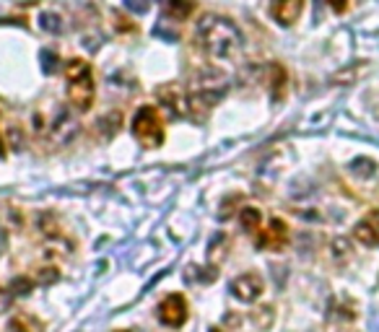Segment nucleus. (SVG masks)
I'll use <instances>...</instances> for the list:
<instances>
[{
  "label": "nucleus",
  "mask_w": 379,
  "mask_h": 332,
  "mask_svg": "<svg viewBox=\"0 0 379 332\" xmlns=\"http://www.w3.org/2000/svg\"><path fill=\"white\" fill-rule=\"evenodd\" d=\"M197 37L208 57L216 62H234L244 50L242 31L224 16H205L197 26Z\"/></svg>",
  "instance_id": "1"
},
{
  "label": "nucleus",
  "mask_w": 379,
  "mask_h": 332,
  "mask_svg": "<svg viewBox=\"0 0 379 332\" xmlns=\"http://www.w3.org/2000/svg\"><path fill=\"white\" fill-rule=\"evenodd\" d=\"M62 73L68 78V101L78 112H89L94 104V91H97L92 78V65L81 57H73L65 62Z\"/></svg>",
  "instance_id": "2"
},
{
  "label": "nucleus",
  "mask_w": 379,
  "mask_h": 332,
  "mask_svg": "<svg viewBox=\"0 0 379 332\" xmlns=\"http://www.w3.org/2000/svg\"><path fill=\"white\" fill-rule=\"evenodd\" d=\"M133 135H136V140L143 148H159V145H164L167 133H164V122H161V114L156 106L145 104L138 109L136 117H133Z\"/></svg>",
  "instance_id": "3"
},
{
  "label": "nucleus",
  "mask_w": 379,
  "mask_h": 332,
  "mask_svg": "<svg viewBox=\"0 0 379 332\" xmlns=\"http://www.w3.org/2000/svg\"><path fill=\"white\" fill-rule=\"evenodd\" d=\"M229 291H231V296L234 299H239V301H258L260 296H263V291H265V280H263V275L260 272H242V275H236L234 280H231V286H229Z\"/></svg>",
  "instance_id": "4"
},
{
  "label": "nucleus",
  "mask_w": 379,
  "mask_h": 332,
  "mask_svg": "<svg viewBox=\"0 0 379 332\" xmlns=\"http://www.w3.org/2000/svg\"><path fill=\"white\" fill-rule=\"evenodd\" d=\"M288 244V226L286 221L281 218H270L265 228H260L255 236V247L265 249V252H281Z\"/></svg>",
  "instance_id": "5"
},
{
  "label": "nucleus",
  "mask_w": 379,
  "mask_h": 332,
  "mask_svg": "<svg viewBox=\"0 0 379 332\" xmlns=\"http://www.w3.org/2000/svg\"><path fill=\"white\" fill-rule=\"evenodd\" d=\"M187 317H190V306L182 294H172L159 304V319L167 327H175L177 330V327H182L187 322Z\"/></svg>",
  "instance_id": "6"
},
{
  "label": "nucleus",
  "mask_w": 379,
  "mask_h": 332,
  "mask_svg": "<svg viewBox=\"0 0 379 332\" xmlns=\"http://www.w3.org/2000/svg\"><path fill=\"white\" fill-rule=\"evenodd\" d=\"M302 11H304V0H273L270 3V16L281 26H291V23L299 21Z\"/></svg>",
  "instance_id": "7"
},
{
  "label": "nucleus",
  "mask_w": 379,
  "mask_h": 332,
  "mask_svg": "<svg viewBox=\"0 0 379 332\" xmlns=\"http://www.w3.org/2000/svg\"><path fill=\"white\" fill-rule=\"evenodd\" d=\"M377 221H379V213H372V216H366L364 221H358L356 226H353V239H356L358 244H364V247H379Z\"/></svg>",
  "instance_id": "8"
},
{
  "label": "nucleus",
  "mask_w": 379,
  "mask_h": 332,
  "mask_svg": "<svg viewBox=\"0 0 379 332\" xmlns=\"http://www.w3.org/2000/svg\"><path fill=\"white\" fill-rule=\"evenodd\" d=\"M8 330L11 332H42L45 330V322H39L34 314L18 311V314H13V317L8 319Z\"/></svg>",
  "instance_id": "9"
},
{
  "label": "nucleus",
  "mask_w": 379,
  "mask_h": 332,
  "mask_svg": "<svg viewBox=\"0 0 379 332\" xmlns=\"http://www.w3.org/2000/svg\"><path fill=\"white\" fill-rule=\"evenodd\" d=\"M195 13V0H167L164 3V16L172 21H185Z\"/></svg>",
  "instance_id": "10"
},
{
  "label": "nucleus",
  "mask_w": 379,
  "mask_h": 332,
  "mask_svg": "<svg viewBox=\"0 0 379 332\" xmlns=\"http://www.w3.org/2000/svg\"><path fill=\"white\" fill-rule=\"evenodd\" d=\"M288 89V73L281 62H273L270 65V94H273V101H281L286 96Z\"/></svg>",
  "instance_id": "11"
},
{
  "label": "nucleus",
  "mask_w": 379,
  "mask_h": 332,
  "mask_svg": "<svg viewBox=\"0 0 379 332\" xmlns=\"http://www.w3.org/2000/svg\"><path fill=\"white\" fill-rule=\"evenodd\" d=\"M239 221H242V228H247V231H260V226H263V213L255 205H244L242 213H239Z\"/></svg>",
  "instance_id": "12"
},
{
  "label": "nucleus",
  "mask_w": 379,
  "mask_h": 332,
  "mask_svg": "<svg viewBox=\"0 0 379 332\" xmlns=\"http://www.w3.org/2000/svg\"><path fill=\"white\" fill-rule=\"evenodd\" d=\"M250 319L258 330H270V327H273V319H275V311H273V306H260V309L252 311Z\"/></svg>",
  "instance_id": "13"
},
{
  "label": "nucleus",
  "mask_w": 379,
  "mask_h": 332,
  "mask_svg": "<svg viewBox=\"0 0 379 332\" xmlns=\"http://www.w3.org/2000/svg\"><path fill=\"white\" fill-rule=\"evenodd\" d=\"M348 169H351V174H356L361 179H369V177L377 174V164H374L372 159H353Z\"/></svg>",
  "instance_id": "14"
},
{
  "label": "nucleus",
  "mask_w": 379,
  "mask_h": 332,
  "mask_svg": "<svg viewBox=\"0 0 379 332\" xmlns=\"http://www.w3.org/2000/svg\"><path fill=\"white\" fill-rule=\"evenodd\" d=\"M229 239L224 234H219L216 239L211 242V252H208V260H211L213 265H219L224 257H226V252H229Z\"/></svg>",
  "instance_id": "15"
},
{
  "label": "nucleus",
  "mask_w": 379,
  "mask_h": 332,
  "mask_svg": "<svg viewBox=\"0 0 379 332\" xmlns=\"http://www.w3.org/2000/svg\"><path fill=\"white\" fill-rule=\"evenodd\" d=\"M39 26L50 34H60L62 31V18L57 13H39Z\"/></svg>",
  "instance_id": "16"
},
{
  "label": "nucleus",
  "mask_w": 379,
  "mask_h": 332,
  "mask_svg": "<svg viewBox=\"0 0 379 332\" xmlns=\"http://www.w3.org/2000/svg\"><path fill=\"white\" fill-rule=\"evenodd\" d=\"M31 291H34V280L26 278V275H21V278H16L11 283V296H26Z\"/></svg>",
  "instance_id": "17"
},
{
  "label": "nucleus",
  "mask_w": 379,
  "mask_h": 332,
  "mask_svg": "<svg viewBox=\"0 0 379 332\" xmlns=\"http://www.w3.org/2000/svg\"><path fill=\"white\" fill-rule=\"evenodd\" d=\"M39 60H42V70H45V73L60 70V57L55 52H50V50H42V52H39Z\"/></svg>",
  "instance_id": "18"
},
{
  "label": "nucleus",
  "mask_w": 379,
  "mask_h": 332,
  "mask_svg": "<svg viewBox=\"0 0 379 332\" xmlns=\"http://www.w3.org/2000/svg\"><path fill=\"white\" fill-rule=\"evenodd\" d=\"M60 278V270H55V267H45V270L39 272V286H50V283H55V280Z\"/></svg>",
  "instance_id": "19"
},
{
  "label": "nucleus",
  "mask_w": 379,
  "mask_h": 332,
  "mask_svg": "<svg viewBox=\"0 0 379 332\" xmlns=\"http://www.w3.org/2000/svg\"><path fill=\"white\" fill-rule=\"evenodd\" d=\"M125 6L133 11V13H145L151 8V0H125Z\"/></svg>",
  "instance_id": "20"
},
{
  "label": "nucleus",
  "mask_w": 379,
  "mask_h": 332,
  "mask_svg": "<svg viewBox=\"0 0 379 332\" xmlns=\"http://www.w3.org/2000/svg\"><path fill=\"white\" fill-rule=\"evenodd\" d=\"M11 291H6V288H0V311H6L8 306H11Z\"/></svg>",
  "instance_id": "21"
},
{
  "label": "nucleus",
  "mask_w": 379,
  "mask_h": 332,
  "mask_svg": "<svg viewBox=\"0 0 379 332\" xmlns=\"http://www.w3.org/2000/svg\"><path fill=\"white\" fill-rule=\"evenodd\" d=\"M333 249H335V255H348V242H346V239H335L333 242Z\"/></svg>",
  "instance_id": "22"
},
{
  "label": "nucleus",
  "mask_w": 379,
  "mask_h": 332,
  "mask_svg": "<svg viewBox=\"0 0 379 332\" xmlns=\"http://www.w3.org/2000/svg\"><path fill=\"white\" fill-rule=\"evenodd\" d=\"M327 3H330L335 13H346V8H348V0H327Z\"/></svg>",
  "instance_id": "23"
},
{
  "label": "nucleus",
  "mask_w": 379,
  "mask_h": 332,
  "mask_svg": "<svg viewBox=\"0 0 379 332\" xmlns=\"http://www.w3.org/2000/svg\"><path fill=\"white\" fill-rule=\"evenodd\" d=\"M0 156H6V143H3V135H0Z\"/></svg>",
  "instance_id": "24"
},
{
  "label": "nucleus",
  "mask_w": 379,
  "mask_h": 332,
  "mask_svg": "<svg viewBox=\"0 0 379 332\" xmlns=\"http://www.w3.org/2000/svg\"><path fill=\"white\" fill-rule=\"evenodd\" d=\"M211 332H224V330H219V327H211Z\"/></svg>",
  "instance_id": "25"
},
{
  "label": "nucleus",
  "mask_w": 379,
  "mask_h": 332,
  "mask_svg": "<svg viewBox=\"0 0 379 332\" xmlns=\"http://www.w3.org/2000/svg\"><path fill=\"white\" fill-rule=\"evenodd\" d=\"M117 332H125V330H117Z\"/></svg>",
  "instance_id": "26"
}]
</instances>
